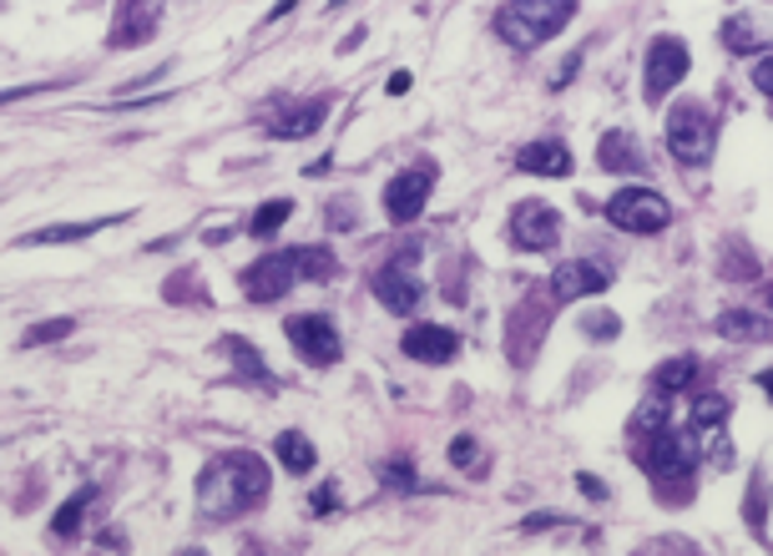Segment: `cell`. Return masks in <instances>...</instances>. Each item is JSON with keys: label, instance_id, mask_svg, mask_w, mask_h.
I'll return each instance as SVG.
<instances>
[{"label": "cell", "instance_id": "cell-37", "mask_svg": "<svg viewBox=\"0 0 773 556\" xmlns=\"http://www.w3.org/2000/svg\"><path fill=\"white\" fill-rule=\"evenodd\" d=\"M576 485H582V491H586V496H592V501H602V496H607V481H596V475H576Z\"/></svg>", "mask_w": 773, "mask_h": 556}, {"label": "cell", "instance_id": "cell-14", "mask_svg": "<svg viewBox=\"0 0 773 556\" xmlns=\"http://www.w3.org/2000/svg\"><path fill=\"white\" fill-rule=\"evenodd\" d=\"M400 349H405L410 359H420V365H445V359H455L460 339H455V329H445V324H420V329H410L405 339H400Z\"/></svg>", "mask_w": 773, "mask_h": 556}, {"label": "cell", "instance_id": "cell-32", "mask_svg": "<svg viewBox=\"0 0 773 556\" xmlns=\"http://www.w3.org/2000/svg\"><path fill=\"white\" fill-rule=\"evenodd\" d=\"M617 329H622L617 314H607V308H602V314H586V319H582L586 339H617Z\"/></svg>", "mask_w": 773, "mask_h": 556}, {"label": "cell", "instance_id": "cell-6", "mask_svg": "<svg viewBox=\"0 0 773 556\" xmlns=\"http://www.w3.org/2000/svg\"><path fill=\"white\" fill-rule=\"evenodd\" d=\"M374 294L390 314H415L425 284H420V249H400L380 273H374Z\"/></svg>", "mask_w": 773, "mask_h": 556}, {"label": "cell", "instance_id": "cell-1", "mask_svg": "<svg viewBox=\"0 0 773 556\" xmlns=\"http://www.w3.org/2000/svg\"><path fill=\"white\" fill-rule=\"evenodd\" d=\"M263 496H268V465L258 455H248V450L218 455L203 471V481H198V511L208 521H233L258 506Z\"/></svg>", "mask_w": 773, "mask_h": 556}, {"label": "cell", "instance_id": "cell-19", "mask_svg": "<svg viewBox=\"0 0 773 556\" xmlns=\"http://www.w3.org/2000/svg\"><path fill=\"white\" fill-rule=\"evenodd\" d=\"M218 349H223V355L243 369V379H248V385H263V390L274 385V375H268V365H263V359H258V349H253L248 339H223V344H218Z\"/></svg>", "mask_w": 773, "mask_h": 556}, {"label": "cell", "instance_id": "cell-34", "mask_svg": "<svg viewBox=\"0 0 773 556\" xmlns=\"http://www.w3.org/2000/svg\"><path fill=\"white\" fill-rule=\"evenodd\" d=\"M702 455H708V461H713L718 471H728V465H733V445H728L723 436H713V440H708V450H702Z\"/></svg>", "mask_w": 773, "mask_h": 556}, {"label": "cell", "instance_id": "cell-27", "mask_svg": "<svg viewBox=\"0 0 773 556\" xmlns=\"http://www.w3.org/2000/svg\"><path fill=\"white\" fill-rule=\"evenodd\" d=\"M632 430H637V436H657V430H667V400H663V390H657L653 400H647L643 410H637Z\"/></svg>", "mask_w": 773, "mask_h": 556}, {"label": "cell", "instance_id": "cell-7", "mask_svg": "<svg viewBox=\"0 0 773 556\" xmlns=\"http://www.w3.org/2000/svg\"><path fill=\"white\" fill-rule=\"evenodd\" d=\"M304 279V269H298V249L288 253H263L258 263H248L243 269V294L253 298V304H274V298H284L288 289Z\"/></svg>", "mask_w": 773, "mask_h": 556}, {"label": "cell", "instance_id": "cell-41", "mask_svg": "<svg viewBox=\"0 0 773 556\" xmlns=\"http://www.w3.org/2000/svg\"><path fill=\"white\" fill-rule=\"evenodd\" d=\"M763 390H769V395H773V369H769V375H763Z\"/></svg>", "mask_w": 773, "mask_h": 556}, {"label": "cell", "instance_id": "cell-33", "mask_svg": "<svg viewBox=\"0 0 773 556\" xmlns=\"http://www.w3.org/2000/svg\"><path fill=\"white\" fill-rule=\"evenodd\" d=\"M476 455H480V450H476V440H470V436H455V445H451V461L460 465V471H470V465H476Z\"/></svg>", "mask_w": 773, "mask_h": 556}, {"label": "cell", "instance_id": "cell-5", "mask_svg": "<svg viewBox=\"0 0 773 556\" xmlns=\"http://www.w3.org/2000/svg\"><path fill=\"white\" fill-rule=\"evenodd\" d=\"M607 223L622 228V233H663L673 223V202L653 188H622L607 202Z\"/></svg>", "mask_w": 773, "mask_h": 556}, {"label": "cell", "instance_id": "cell-38", "mask_svg": "<svg viewBox=\"0 0 773 556\" xmlns=\"http://www.w3.org/2000/svg\"><path fill=\"white\" fill-rule=\"evenodd\" d=\"M333 496H339L333 485H319V501H314V511H319V516H329V511H333Z\"/></svg>", "mask_w": 773, "mask_h": 556}, {"label": "cell", "instance_id": "cell-28", "mask_svg": "<svg viewBox=\"0 0 773 556\" xmlns=\"http://www.w3.org/2000/svg\"><path fill=\"white\" fill-rule=\"evenodd\" d=\"M380 481L390 485V491H400V496H415V491H420V481H415V471H410V461L380 465Z\"/></svg>", "mask_w": 773, "mask_h": 556}, {"label": "cell", "instance_id": "cell-4", "mask_svg": "<svg viewBox=\"0 0 773 556\" xmlns=\"http://www.w3.org/2000/svg\"><path fill=\"white\" fill-rule=\"evenodd\" d=\"M698 440L692 436H682V430H657V436H647V455H643V465H647V475H653L663 491H673V485H688V475H692V465H698Z\"/></svg>", "mask_w": 773, "mask_h": 556}, {"label": "cell", "instance_id": "cell-20", "mask_svg": "<svg viewBox=\"0 0 773 556\" xmlns=\"http://www.w3.org/2000/svg\"><path fill=\"white\" fill-rule=\"evenodd\" d=\"M274 455L284 461V471H294V475L314 471V445H309V436H298V430H284V436L274 440Z\"/></svg>", "mask_w": 773, "mask_h": 556}, {"label": "cell", "instance_id": "cell-15", "mask_svg": "<svg viewBox=\"0 0 773 556\" xmlns=\"http://www.w3.org/2000/svg\"><path fill=\"white\" fill-rule=\"evenodd\" d=\"M324 112H329V102H278L274 107V137H284V143H304V137H314V132L324 127Z\"/></svg>", "mask_w": 773, "mask_h": 556}, {"label": "cell", "instance_id": "cell-35", "mask_svg": "<svg viewBox=\"0 0 773 556\" xmlns=\"http://www.w3.org/2000/svg\"><path fill=\"white\" fill-rule=\"evenodd\" d=\"M354 202H349V198H339V202H333V208H329V228H349V223H354Z\"/></svg>", "mask_w": 773, "mask_h": 556}, {"label": "cell", "instance_id": "cell-30", "mask_svg": "<svg viewBox=\"0 0 773 556\" xmlns=\"http://www.w3.org/2000/svg\"><path fill=\"white\" fill-rule=\"evenodd\" d=\"M298 269H304V279H333V253L329 249H298Z\"/></svg>", "mask_w": 773, "mask_h": 556}, {"label": "cell", "instance_id": "cell-8", "mask_svg": "<svg viewBox=\"0 0 773 556\" xmlns=\"http://www.w3.org/2000/svg\"><path fill=\"white\" fill-rule=\"evenodd\" d=\"M288 344L298 349V359L304 365H339V355H345V344H339V329H333V319H324V314H294V319L284 324Z\"/></svg>", "mask_w": 773, "mask_h": 556}, {"label": "cell", "instance_id": "cell-10", "mask_svg": "<svg viewBox=\"0 0 773 556\" xmlns=\"http://www.w3.org/2000/svg\"><path fill=\"white\" fill-rule=\"evenodd\" d=\"M430 188H435V172H430V167L394 172V182L384 188V213H390V223H415V218L425 213Z\"/></svg>", "mask_w": 773, "mask_h": 556}, {"label": "cell", "instance_id": "cell-16", "mask_svg": "<svg viewBox=\"0 0 773 556\" xmlns=\"http://www.w3.org/2000/svg\"><path fill=\"white\" fill-rule=\"evenodd\" d=\"M516 167L531 172V178H566L571 153H566V143H557V137H541V143H526L521 153H516Z\"/></svg>", "mask_w": 773, "mask_h": 556}, {"label": "cell", "instance_id": "cell-13", "mask_svg": "<svg viewBox=\"0 0 773 556\" xmlns=\"http://www.w3.org/2000/svg\"><path fill=\"white\" fill-rule=\"evenodd\" d=\"M607 284H612L607 269H596V263H586V259H566L551 273V298H557V304H576V298L602 294Z\"/></svg>", "mask_w": 773, "mask_h": 556}, {"label": "cell", "instance_id": "cell-3", "mask_svg": "<svg viewBox=\"0 0 773 556\" xmlns=\"http://www.w3.org/2000/svg\"><path fill=\"white\" fill-rule=\"evenodd\" d=\"M713 147H718V127L698 102H678V107L667 112V153L678 157V162L702 167L713 157Z\"/></svg>", "mask_w": 773, "mask_h": 556}, {"label": "cell", "instance_id": "cell-2", "mask_svg": "<svg viewBox=\"0 0 773 556\" xmlns=\"http://www.w3.org/2000/svg\"><path fill=\"white\" fill-rule=\"evenodd\" d=\"M571 15H576V0H511L496 15V36L516 51H536L547 36H557Z\"/></svg>", "mask_w": 773, "mask_h": 556}, {"label": "cell", "instance_id": "cell-42", "mask_svg": "<svg viewBox=\"0 0 773 556\" xmlns=\"http://www.w3.org/2000/svg\"><path fill=\"white\" fill-rule=\"evenodd\" d=\"M345 6H349V0H329V11H345Z\"/></svg>", "mask_w": 773, "mask_h": 556}, {"label": "cell", "instance_id": "cell-11", "mask_svg": "<svg viewBox=\"0 0 773 556\" xmlns=\"http://www.w3.org/2000/svg\"><path fill=\"white\" fill-rule=\"evenodd\" d=\"M152 31H157V0H117V11H112V31H107V46L112 51L142 46V41H152Z\"/></svg>", "mask_w": 773, "mask_h": 556}, {"label": "cell", "instance_id": "cell-43", "mask_svg": "<svg viewBox=\"0 0 773 556\" xmlns=\"http://www.w3.org/2000/svg\"><path fill=\"white\" fill-rule=\"evenodd\" d=\"M763 304H769V308H773V289H769V294H763Z\"/></svg>", "mask_w": 773, "mask_h": 556}, {"label": "cell", "instance_id": "cell-23", "mask_svg": "<svg viewBox=\"0 0 773 556\" xmlns=\"http://www.w3.org/2000/svg\"><path fill=\"white\" fill-rule=\"evenodd\" d=\"M288 213H294V202H288V198H274V202H263L258 213H253L248 233H253V238H268V233H278V228L288 223Z\"/></svg>", "mask_w": 773, "mask_h": 556}, {"label": "cell", "instance_id": "cell-31", "mask_svg": "<svg viewBox=\"0 0 773 556\" xmlns=\"http://www.w3.org/2000/svg\"><path fill=\"white\" fill-rule=\"evenodd\" d=\"M66 334H76L72 319H46V324H31V329H25V344H56V339H66Z\"/></svg>", "mask_w": 773, "mask_h": 556}, {"label": "cell", "instance_id": "cell-17", "mask_svg": "<svg viewBox=\"0 0 773 556\" xmlns=\"http://www.w3.org/2000/svg\"><path fill=\"white\" fill-rule=\"evenodd\" d=\"M596 162H602V172H643L647 157H643V143H637L632 132H607L602 147H596Z\"/></svg>", "mask_w": 773, "mask_h": 556}, {"label": "cell", "instance_id": "cell-26", "mask_svg": "<svg viewBox=\"0 0 773 556\" xmlns=\"http://www.w3.org/2000/svg\"><path fill=\"white\" fill-rule=\"evenodd\" d=\"M723 420H728L723 395H698V405H692V426L698 430H723Z\"/></svg>", "mask_w": 773, "mask_h": 556}, {"label": "cell", "instance_id": "cell-22", "mask_svg": "<svg viewBox=\"0 0 773 556\" xmlns=\"http://www.w3.org/2000/svg\"><path fill=\"white\" fill-rule=\"evenodd\" d=\"M723 41H728V51H738V56H753V51L763 46L759 25H753L749 15H728V21H723Z\"/></svg>", "mask_w": 773, "mask_h": 556}, {"label": "cell", "instance_id": "cell-18", "mask_svg": "<svg viewBox=\"0 0 773 556\" xmlns=\"http://www.w3.org/2000/svg\"><path fill=\"white\" fill-rule=\"evenodd\" d=\"M127 213H112V218H96V223H56V228H41V233H31V238H21V243H82V238H92V233H102V228H112V223H121Z\"/></svg>", "mask_w": 773, "mask_h": 556}, {"label": "cell", "instance_id": "cell-12", "mask_svg": "<svg viewBox=\"0 0 773 556\" xmlns=\"http://www.w3.org/2000/svg\"><path fill=\"white\" fill-rule=\"evenodd\" d=\"M511 238L521 243L526 253L557 249V238H561L557 208H547V202H521V208H516V218H511Z\"/></svg>", "mask_w": 773, "mask_h": 556}, {"label": "cell", "instance_id": "cell-25", "mask_svg": "<svg viewBox=\"0 0 773 556\" xmlns=\"http://www.w3.org/2000/svg\"><path fill=\"white\" fill-rule=\"evenodd\" d=\"M86 506H92V491H76L66 506L51 516V536H72L76 526H82V516H86Z\"/></svg>", "mask_w": 773, "mask_h": 556}, {"label": "cell", "instance_id": "cell-21", "mask_svg": "<svg viewBox=\"0 0 773 556\" xmlns=\"http://www.w3.org/2000/svg\"><path fill=\"white\" fill-rule=\"evenodd\" d=\"M718 334H728V339H773L769 324H763L759 314H749V308H728V314H718Z\"/></svg>", "mask_w": 773, "mask_h": 556}, {"label": "cell", "instance_id": "cell-29", "mask_svg": "<svg viewBox=\"0 0 773 556\" xmlns=\"http://www.w3.org/2000/svg\"><path fill=\"white\" fill-rule=\"evenodd\" d=\"M763 516H769V481L753 475V481H749V501H743V521H749V526H763Z\"/></svg>", "mask_w": 773, "mask_h": 556}, {"label": "cell", "instance_id": "cell-39", "mask_svg": "<svg viewBox=\"0 0 773 556\" xmlns=\"http://www.w3.org/2000/svg\"><path fill=\"white\" fill-rule=\"evenodd\" d=\"M410 92V72H394L390 76V96H405Z\"/></svg>", "mask_w": 773, "mask_h": 556}, {"label": "cell", "instance_id": "cell-36", "mask_svg": "<svg viewBox=\"0 0 773 556\" xmlns=\"http://www.w3.org/2000/svg\"><path fill=\"white\" fill-rule=\"evenodd\" d=\"M753 86H759L763 96H773V56H763L759 66H753Z\"/></svg>", "mask_w": 773, "mask_h": 556}, {"label": "cell", "instance_id": "cell-40", "mask_svg": "<svg viewBox=\"0 0 773 556\" xmlns=\"http://www.w3.org/2000/svg\"><path fill=\"white\" fill-rule=\"evenodd\" d=\"M294 6H298V0H278L274 11H268V21H284V15H288V11H294Z\"/></svg>", "mask_w": 773, "mask_h": 556}, {"label": "cell", "instance_id": "cell-24", "mask_svg": "<svg viewBox=\"0 0 773 556\" xmlns=\"http://www.w3.org/2000/svg\"><path fill=\"white\" fill-rule=\"evenodd\" d=\"M692 375H698V359H667V365H657V390H688L692 385Z\"/></svg>", "mask_w": 773, "mask_h": 556}, {"label": "cell", "instance_id": "cell-9", "mask_svg": "<svg viewBox=\"0 0 773 556\" xmlns=\"http://www.w3.org/2000/svg\"><path fill=\"white\" fill-rule=\"evenodd\" d=\"M688 66H692V56H688V46H682V41L657 36L653 46H647V66H643L647 102H663V96L673 92L682 76H688Z\"/></svg>", "mask_w": 773, "mask_h": 556}]
</instances>
